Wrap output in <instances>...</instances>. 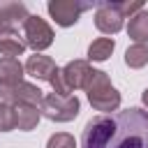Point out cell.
I'll return each mask as SVG.
<instances>
[{"mask_svg": "<svg viewBox=\"0 0 148 148\" xmlns=\"http://www.w3.org/2000/svg\"><path fill=\"white\" fill-rule=\"evenodd\" d=\"M81 148H148V111L130 106L90 118L81 134Z\"/></svg>", "mask_w": 148, "mask_h": 148, "instance_id": "1", "label": "cell"}, {"mask_svg": "<svg viewBox=\"0 0 148 148\" xmlns=\"http://www.w3.org/2000/svg\"><path fill=\"white\" fill-rule=\"evenodd\" d=\"M86 95H88L90 106H92L95 111H102V116L113 113V111H118V106H120V92L113 88L109 74L102 72V69H92L90 81H88V86H86Z\"/></svg>", "mask_w": 148, "mask_h": 148, "instance_id": "2", "label": "cell"}, {"mask_svg": "<svg viewBox=\"0 0 148 148\" xmlns=\"http://www.w3.org/2000/svg\"><path fill=\"white\" fill-rule=\"evenodd\" d=\"M79 111H81V102H79L76 95H69V97H62V95H56V92L44 95L42 116H46L53 123H69L79 116Z\"/></svg>", "mask_w": 148, "mask_h": 148, "instance_id": "3", "label": "cell"}, {"mask_svg": "<svg viewBox=\"0 0 148 148\" xmlns=\"http://www.w3.org/2000/svg\"><path fill=\"white\" fill-rule=\"evenodd\" d=\"M92 5L95 2H83V0H49L46 9H49V16L60 28H69L81 18L86 9H92Z\"/></svg>", "mask_w": 148, "mask_h": 148, "instance_id": "4", "label": "cell"}, {"mask_svg": "<svg viewBox=\"0 0 148 148\" xmlns=\"http://www.w3.org/2000/svg\"><path fill=\"white\" fill-rule=\"evenodd\" d=\"M95 28L104 35H116L123 23H125V16L120 12V2L118 0H102L95 5Z\"/></svg>", "mask_w": 148, "mask_h": 148, "instance_id": "5", "label": "cell"}, {"mask_svg": "<svg viewBox=\"0 0 148 148\" xmlns=\"http://www.w3.org/2000/svg\"><path fill=\"white\" fill-rule=\"evenodd\" d=\"M23 37H25V44H28L35 53H39V51H44V49H49V46L53 44V37H56V35H53L51 25H49L44 18L30 14L28 21L23 23Z\"/></svg>", "mask_w": 148, "mask_h": 148, "instance_id": "6", "label": "cell"}, {"mask_svg": "<svg viewBox=\"0 0 148 148\" xmlns=\"http://www.w3.org/2000/svg\"><path fill=\"white\" fill-rule=\"evenodd\" d=\"M0 102H7V104H12V106L30 104V106L42 109L44 92H42L35 83L21 81V83H16V86H12V88H0Z\"/></svg>", "mask_w": 148, "mask_h": 148, "instance_id": "7", "label": "cell"}, {"mask_svg": "<svg viewBox=\"0 0 148 148\" xmlns=\"http://www.w3.org/2000/svg\"><path fill=\"white\" fill-rule=\"evenodd\" d=\"M60 69H62L65 83L69 86L72 92L79 90V88L86 90V86H88V81H90V74H92V67H90L88 60H69V62H67L65 67H60Z\"/></svg>", "mask_w": 148, "mask_h": 148, "instance_id": "8", "label": "cell"}, {"mask_svg": "<svg viewBox=\"0 0 148 148\" xmlns=\"http://www.w3.org/2000/svg\"><path fill=\"white\" fill-rule=\"evenodd\" d=\"M58 69H60V67L53 62V58L42 56V53H35V56H30V58L25 60V74H30V76L37 79V81H49V83H51V79L56 76Z\"/></svg>", "mask_w": 148, "mask_h": 148, "instance_id": "9", "label": "cell"}, {"mask_svg": "<svg viewBox=\"0 0 148 148\" xmlns=\"http://www.w3.org/2000/svg\"><path fill=\"white\" fill-rule=\"evenodd\" d=\"M25 37L12 28V25H0V53L7 58H16L25 51Z\"/></svg>", "mask_w": 148, "mask_h": 148, "instance_id": "10", "label": "cell"}, {"mask_svg": "<svg viewBox=\"0 0 148 148\" xmlns=\"http://www.w3.org/2000/svg\"><path fill=\"white\" fill-rule=\"evenodd\" d=\"M25 74V65H21L18 58H0V88H12L16 83L23 81Z\"/></svg>", "mask_w": 148, "mask_h": 148, "instance_id": "11", "label": "cell"}, {"mask_svg": "<svg viewBox=\"0 0 148 148\" xmlns=\"http://www.w3.org/2000/svg\"><path fill=\"white\" fill-rule=\"evenodd\" d=\"M28 16L30 14L23 2H0V25L16 28V23H25Z\"/></svg>", "mask_w": 148, "mask_h": 148, "instance_id": "12", "label": "cell"}, {"mask_svg": "<svg viewBox=\"0 0 148 148\" xmlns=\"http://www.w3.org/2000/svg\"><path fill=\"white\" fill-rule=\"evenodd\" d=\"M127 37L134 44H148V9L134 14L127 23Z\"/></svg>", "mask_w": 148, "mask_h": 148, "instance_id": "13", "label": "cell"}, {"mask_svg": "<svg viewBox=\"0 0 148 148\" xmlns=\"http://www.w3.org/2000/svg\"><path fill=\"white\" fill-rule=\"evenodd\" d=\"M16 109V130L21 132H30L37 127L39 118H42V109L37 106H30V104H18L14 106Z\"/></svg>", "mask_w": 148, "mask_h": 148, "instance_id": "14", "label": "cell"}, {"mask_svg": "<svg viewBox=\"0 0 148 148\" xmlns=\"http://www.w3.org/2000/svg\"><path fill=\"white\" fill-rule=\"evenodd\" d=\"M113 49H116V42L111 37H99V39H95L88 46V60L104 62V60H109V56L113 53Z\"/></svg>", "mask_w": 148, "mask_h": 148, "instance_id": "15", "label": "cell"}, {"mask_svg": "<svg viewBox=\"0 0 148 148\" xmlns=\"http://www.w3.org/2000/svg\"><path fill=\"white\" fill-rule=\"evenodd\" d=\"M125 65L130 69H141L148 65V46L146 44H132L125 51Z\"/></svg>", "mask_w": 148, "mask_h": 148, "instance_id": "16", "label": "cell"}, {"mask_svg": "<svg viewBox=\"0 0 148 148\" xmlns=\"http://www.w3.org/2000/svg\"><path fill=\"white\" fill-rule=\"evenodd\" d=\"M16 130V109L7 102H0V132Z\"/></svg>", "mask_w": 148, "mask_h": 148, "instance_id": "17", "label": "cell"}, {"mask_svg": "<svg viewBox=\"0 0 148 148\" xmlns=\"http://www.w3.org/2000/svg\"><path fill=\"white\" fill-rule=\"evenodd\" d=\"M46 148H76V141L67 132H58L46 141Z\"/></svg>", "mask_w": 148, "mask_h": 148, "instance_id": "18", "label": "cell"}, {"mask_svg": "<svg viewBox=\"0 0 148 148\" xmlns=\"http://www.w3.org/2000/svg\"><path fill=\"white\" fill-rule=\"evenodd\" d=\"M51 88H53V92H56V95H62V97H69V95H72V90H69V86L65 83V76H62V69H58V72H56V76L51 79Z\"/></svg>", "mask_w": 148, "mask_h": 148, "instance_id": "19", "label": "cell"}, {"mask_svg": "<svg viewBox=\"0 0 148 148\" xmlns=\"http://www.w3.org/2000/svg\"><path fill=\"white\" fill-rule=\"evenodd\" d=\"M120 2V12H123V16L127 18H132L134 14H139L141 9H143V2H139V0H118Z\"/></svg>", "mask_w": 148, "mask_h": 148, "instance_id": "20", "label": "cell"}, {"mask_svg": "<svg viewBox=\"0 0 148 148\" xmlns=\"http://www.w3.org/2000/svg\"><path fill=\"white\" fill-rule=\"evenodd\" d=\"M141 102H143V104H146V109H148V88L141 92Z\"/></svg>", "mask_w": 148, "mask_h": 148, "instance_id": "21", "label": "cell"}]
</instances>
